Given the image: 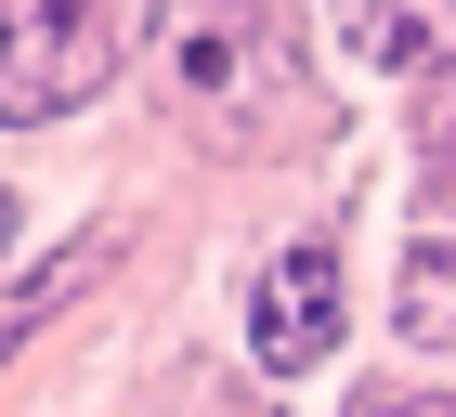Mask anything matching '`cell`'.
I'll list each match as a JSON object with an SVG mask.
<instances>
[{
    "mask_svg": "<svg viewBox=\"0 0 456 417\" xmlns=\"http://www.w3.org/2000/svg\"><path fill=\"white\" fill-rule=\"evenodd\" d=\"M430 170H456V92H430Z\"/></svg>",
    "mask_w": 456,
    "mask_h": 417,
    "instance_id": "7",
    "label": "cell"
},
{
    "mask_svg": "<svg viewBox=\"0 0 456 417\" xmlns=\"http://www.w3.org/2000/svg\"><path fill=\"white\" fill-rule=\"evenodd\" d=\"M118 66L105 0H0V118H66Z\"/></svg>",
    "mask_w": 456,
    "mask_h": 417,
    "instance_id": "2",
    "label": "cell"
},
{
    "mask_svg": "<svg viewBox=\"0 0 456 417\" xmlns=\"http://www.w3.org/2000/svg\"><path fill=\"white\" fill-rule=\"evenodd\" d=\"M92 261H105V248H78L66 274H27V287H13V300H0V365H13V352H27V339H39V326H53V313H66V300H78V274H92Z\"/></svg>",
    "mask_w": 456,
    "mask_h": 417,
    "instance_id": "5",
    "label": "cell"
},
{
    "mask_svg": "<svg viewBox=\"0 0 456 417\" xmlns=\"http://www.w3.org/2000/svg\"><path fill=\"white\" fill-rule=\"evenodd\" d=\"M391 313H404V339H456V261H444V248H430V261H404Z\"/></svg>",
    "mask_w": 456,
    "mask_h": 417,
    "instance_id": "6",
    "label": "cell"
},
{
    "mask_svg": "<svg viewBox=\"0 0 456 417\" xmlns=\"http://www.w3.org/2000/svg\"><path fill=\"white\" fill-rule=\"evenodd\" d=\"M248 352H261L274 379H300V365L339 352V248H287V261H261V287H248Z\"/></svg>",
    "mask_w": 456,
    "mask_h": 417,
    "instance_id": "3",
    "label": "cell"
},
{
    "mask_svg": "<svg viewBox=\"0 0 456 417\" xmlns=\"http://www.w3.org/2000/svg\"><path fill=\"white\" fill-rule=\"evenodd\" d=\"M157 78L222 143H261L300 118V66H287L274 0H157Z\"/></svg>",
    "mask_w": 456,
    "mask_h": 417,
    "instance_id": "1",
    "label": "cell"
},
{
    "mask_svg": "<svg viewBox=\"0 0 456 417\" xmlns=\"http://www.w3.org/2000/svg\"><path fill=\"white\" fill-rule=\"evenodd\" d=\"M379 417H456V405H430V391H418V405H379Z\"/></svg>",
    "mask_w": 456,
    "mask_h": 417,
    "instance_id": "8",
    "label": "cell"
},
{
    "mask_svg": "<svg viewBox=\"0 0 456 417\" xmlns=\"http://www.w3.org/2000/svg\"><path fill=\"white\" fill-rule=\"evenodd\" d=\"M339 39H352V66H379V78L456 66V0H339Z\"/></svg>",
    "mask_w": 456,
    "mask_h": 417,
    "instance_id": "4",
    "label": "cell"
},
{
    "mask_svg": "<svg viewBox=\"0 0 456 417\" xmlns=\"http://www.w3.org/2000/svg\"><path fill=\"white\" fill-rule=\"evenodd\" d=\"M0 222H13V196H0Z\"/></svg>",
    "mask_w": 456,
    "mask_h": 417,
    "instance_id": "9",
    "label": "cell"
}]
</instances>
